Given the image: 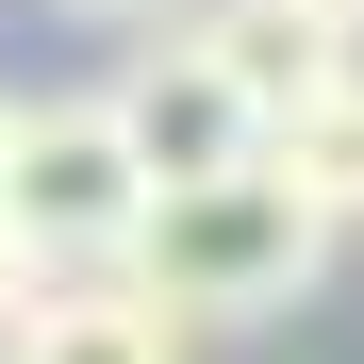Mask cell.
Returning a JSON list of instances; mask_svg holds the SVG:
<instances>
[{"instance_id": "obj_7", "label": "cell", "mask_w": 364, "mask_h": 364, "mask_svg": "<svg viewBox=\"0 0 364 364\" xmlns=\"http://www.w3.org/2000/svg\"><path fill=\"white\" fill-rule=\"evenodd\" d=\"M33 282H50V265H33V232H17V215H0V331H17V315H33Z\"/></svg>"}, {"instance_id": "obj_4", "label": "cell", "mask_w": 364, "mask_h": 364, "mask_svg": "<svg viewBox=\"0 0 364 364\" xmlns=\"http://www.w3.org/2000/svg\"><path fill=\"white\" fill-rule=\"evenodd\" d=\"M0 364H199V331L133 265H67V282H33V315L0 331Z\"/></svg>"}, {"instance_id": "obj_9", "label": "cell", "mask_w": 364, "mask_h": 364, "mask_svg": "<svg viewBox=\"0 0 364 364\" xmlns=\"http://www.w3.org/2000/svg\"><path fill=\"white\" fill-rule=\"evenodd\" d=\"M0 149H17V83H0Z\"/></svg>"}, {"instance_id": "obj_6", "label": "cell", "mask_w": 364, "mask_h": 364, "mask_svg": "<svg viewBox=\"0 0 364 364\" xmlns=\"http://www.w3.org/2000/svg\"><path fill=\"white\" fill-rule=\"evenodd\" d=\"M265 166H282L331 232H364V67L315 83V100H282V116H265Z\"/></svg>"}, {"instance_id": "obj_1", "label": "cell", "mask_w": 364, "mask_h": 364, "mask_svg": "<svg viewBox=\"0 0 364 364\" xmlns=\"http://www.w3.org/2000/svg\"><path fill=\"white\" fill-rule=\"evenodd\" d=\"M331 249H348V232L249 149V166H215V182H149V215H133L116 265H133L182 331H232V315H298V298L331 282Z\"/></svg>"}, {"instance_id": "obj_10", "label": "cell", "mask_w": 364, "mask_h": 364, "mask_svg": "<svg viewBox=\"0 0 364 364\" xmlns=\"http://www.w3.org/2000/svg\"><path fill=\"white\" fill-rule=\"evenodd\" d=\"M331 17H348V33H364V0H331Z\"/></svg>"}, {"instance_id": "obj_8", "label": "cell", "mask_w": 364, "mask_h": 364, "mask_svg": "<svg viewBox=\"0 0 364 364\" xmlns=\"http://www.w3.org/2000/svg\"><path fill=\"white\" fill-rule=\"evenodd\" d=\"M50 17H83V33H166L182 0H50Z\"/></svg>"}, {"instance_id": "obj_3", "label": "cell", "mask_w": 364, "mask_h": 364, "mask_svg": "<svg viewBox=\"0 0 364 364\" xmlns=\"http://www.w3.org/2000/svg\"><path fill=\"white\" fill-rule=\"evenodd\" d=\"M182 50H199L249 116H282V100H315V83L364 67V33L331 17V0H182Z\"/></svg>"}, {"instance_id": "obj_5", "label": "cell", "mask_w": 364, "mask_h": 364, "mask_svg": "<svg viewBox=\"0 0 364 364\" xmlns=\"http://www.w3.org/2000/svg\"><path fill=\"white\" fill-rule=\"evenodd\" d=\"M100 100H116V133H133L149 182H215V166H249V149H265V116L232 100L199 50H149V67H133V83H100Z\"/></svg>"}, {"instance_id": "obj_2", "label": "cell", "mask_w": 364, "mask_h": 364, "mask_svg": "<svg viewBox=\"0 0 364 364\" xmlns=\"http://www.w3.org/2000/svg\"><path fill=\"white\" fill-rule=\"evenodd\" d=\"M0 215L33 232V265H116L149 215V166L116 133V100H17V149H0Z\"/></svg>"}]
</instances>
